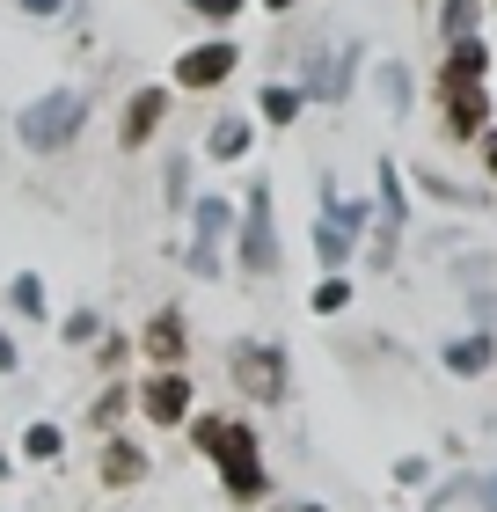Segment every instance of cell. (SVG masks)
<instances>
[{
	"instance_id": "cell-7",
	"label": "cell",
	"mask_w": 497,
	"mask_h": 512,
	"mask_svg": "<svg viewBox=\"0 0 497 512\" xmlns=\"http://www.w3.org/2000/svg\"><path fill=\"white\" fill-rule=\"evenodd\" d=\"M483 81H490V44H483V37L446 44V59H439V74H432L439 103H446V96H468V88H483Z\"/></svg>"
},
{
	"instance_id": "cell-18",
	"label": "cell",
	"mask_w": 497,
	"mask_h": 512,
	"mask_svg": "<svg viewBox=\"0 0 497 512\" xmlns=\"http://www.w3.org/2000/svg\"><path fill=\"white\" fill-rule=\"evenodd\" d=\"M351 300H359V286H351V271H322V286L307 293V308H315V315H344Z\"/></svg>"
},
{
	"instance_id": "cell-22",
	"label": "cell",
	"mask_w": 497,
	"mask_h": 512,
	"mask_svg": "<svg viewBox=\"0 0 497 512\" xmlns=\"http://www.w3.org/2000/svg\"><path fill=\"white\" fill-rule=\"evenodd\" d=\"M125 410H132V388H125V381H110V388L96 395V425L117 432V425H125Z\"/></svg>"
},
{
	"instance_id": "cell-1",
	"label": "cell",
	"mask_w": 497,
	"mask_h": 512,
	"mask_svg": "<svg viewBox=\"0 0 497 512\" xmlns=\"http://www.w3.org/2000/svg\"><path fill=\"white\" fill-rule=\"evenodd\" d=\"M191 447L220 469V491L234 505H256L271 491V469H264V439H256V425H242V417H212V410H191Z\"/></svg>"
},
{
	"instance_id": "cell-14",
	"label": "cell",
	"mask_w": 497,
	"mask_h": 512,
	"mask_svg": "<svg viewBox=\"0 0 497 512\" xmlns=\"http://www.w3.org/2000/svg\"><path fill=\"white\" fill-rule=\"evenodd\" d=\"M249 147H256V125L249 118H234V110H227V118H212V132H205V154L212 161H249Z\"/></svg>"
},
{
	"instance_id": "cell-9",
	"label": "cell",
	"mask_w": 497,
	"mask_h": 512,
	"mask_svg": "<svg viewBox=\"0 0 497 512\" xmlns=\"http://www.w3.org/2000/svg\"><path fill=\"white\" fill-rule=\"evenodd\" d=\"M402 227H410V198H402V169L381 161V227H373V264H395Z\"/></svg>"
},
{
	"instance_id": "cell-34",
	"label": "cell",
	"mask_w": 497,
	"mask_h": 512,
	"mask_svg": "<svg viewBox=\"0 0 497 512\" xmlns=\"http://www.w3.org/2000/svg\"><path fill=\"white\" fill-rule=\"evenodd\" d=\"M0 483H8V454H0Z\"/></svg>"
},
{
	"instance_id": "cell-25",
	"label": "cell",
	"mask_w": 497,
	"mask_h": 512,
	"mask_svg": "<svg viewBox=\"0 0 497 512\" xmlns=\"http://www.w3.org/2000/svg\"><path fill=\"white\" fill-rule=\"evenodd\" d=\"M96 330H103V322H96V308H74V315H66V344H88Z\"/></svg>"
},
{
	"instance_id": "cell-24",
	"label": "cell",
	"mask_w": 497,
	"mask_h": 512,
	"mask_svg": "<svg viewBox=\"0 0 497 512\" xmlns=\"http://www.w3.org/2000/svg\"><path fill=\"white\" fill-rule=\"evenodd\" d=\"M15 308L22 315H44V278L37 271H15Z\"/></svg>"
},
{
	"instance_id": "cell-26",
	"label": "cell",
	"mask_w": 497,
	"mask_h": 512,
	"mask_svg": "<svg viewBox=\"0 0 497 512\" xmlns=\"http://www.w3.org/2000/svg\"><path fill=\"white\" fill-rule=\"evenodd\" d=\"M183 271H198V278H212V271H220V249H205V242H191V249H183Z\"/></svg>"
},
{
	"instance_id": "cell-15",
	"label": "cell",
	"mask_w": 497,
	"mask_h": 512,
	"mask_svg": "<svg viewBox=\"0 0 497 512\" xmlns=\"http://www.w3.org/2000/svg\"><path fill=\"white\" fill-rule=\"evenodd\" d=\"M227 235H234V205H227V198H198V213H191V242L220 249Z\"/></svg>"
},
{
	"instance_id": "cell-32",
	"label": "cell",
	"mask_w": 497,
	"mask_h": 512,
	"mask_svg": "<svg viewBox=\"0 0 497 512\" xmlns=\"http://www.w3.org/2000/svg\"><path fill=\"white\" fill-rule=\"evenodd\" d=\"M15 366H22V352H15V337L0 330V374H15Z\"/></svg>"
},
{
	"instance_id": "cell-27",
	"label": "cell",
	"mask_w": 497,
	"mask_h": 512,
	"mask_svg": "<svg viewBox=\"0 0 497 512\" xmlns=\"http://www.w3.org/2000/svg\"><path fill=\"white\" fill-rule=\"evenodd\" d=\"M468 498H476L483 512H497V469L490 476H468Z\"/></svg>"
},
{
	"instance_id": "cell-28",
	"label": "cell",
	"mask_w": 497,
	"mask_h": 512,
	"mask_svg": "<svg viewBox=\"0 0 497 512\" xmlns=\"http://www.w3.org/2000/svg\"><path fill=\"white\" fill-rule=\"evenodd\" d=\"M424 476H432V461H424V454H402L395 461V483H424Z\"/></svg>"
},
{
	"instance_id": "cell-17",
	"label": "cell",
	"mask_w": 497,
	"mask_h": 512,
	"mask_svg": "<svg viewBox=\"0 0 497 512\" xmlns=\"http://www.w3.org/2000/svg\"><path fill=\"white\" fill-rule=\"evenodd\" d=\"M256 110H264V125H300V110H307V96L293 81H271L264 96H256Z\"/></svg>"
},
{
	"instance_id": "cell-5",
	"label": "cell",
	"mask_w": 497,
	"mask_h": 512,
	"mask_svg": "<svg viewBox=\"0 0 497 512\" xmlns=\"http://www.w3.org/2000/svg\"><path fill=\"white\" fill-rule=\"evenodd\" d=\"M234 66H242V44H234V37H205V44H191V52H176L169 88H183V96H212V88L234 81Z\"/></svg>"
},
{
	"instance_id": "cell-29",
	"label": "cell",
	"mask_w": 497,
	"mask_h": 512,
	"mask_svg": "<svg viewBox=\"0 0 497 512\" xmlns=\"http://www.w3.org/2000/svg\"><path fill=\"white\" fill-rule=\"evenodd\" d=\"M183 191H191V161L176 154V161H169V205H183Z\"/></svg>"
},
{
	"instance_id": "cell-20",
	"label": "cell",
	"mask_w": 497,
	"mask_h": 512,
	"mask_svg": "<svg viewBox=\"0 0 497 512\" xmlns=\"http://www.w3.org/2000/svg\"><path fill=\"white\" fill-rule=\"evenodd\" d=\"M351 249H359V242H351L344 227H337V220L322 213V220H315V256H322L329 271H344V264H351Z\"/></svg>"
},
{
	"instance_id": "cell-11",
	"label": "cell",
	"mask_w": 497,
	"mask_h": 512,
	"mask_svg": "<svg viewBox=\"0 0 497 512\" xmlns=\"http://www.w3.org/2000/svg\"><path fill=\"white\" fill-rule=\"evenodd\" d=\"M439 110H446V139H454V147H476V139L490 132L497 96H490V88H468V96H446Z\"/></svg>"
},
{
	"instance_id": "cell-30",
	"label": "cell",
	"mask_w": 497,
	"mask_h": 512,
	"mask_svg": "<svg viewBox=\"0 0 497 512\" xmlns=\"http://www.w3.org/2000/svg\"><path fill=\"white\" fill-rule=\"evenodd\" d=\"M22 15H37V22H52V15H66V0H15Z\"/></svg>"
},
{
	"instance_id": "cell-2",
	"label": "cell",
	"mask_w": 497,
	"mask_h": 512,
	"mask_svg": "<svg viewBox=\"0 0 497 512\" xmlns=\"http://www.w3.org/2000/svg\"><path fill=\"white\" fill-rule=\"evenodd\" d=\"M81 125H88V96L81 88H44L37 103L15 110V139L30 154H66L81 139Z\"/></svg>"
},
{
	"instance_id": "cell-31",
	"label": "cell",
	"mask_w": 497,
	"mask_h": 512,
	"mask_svg": "<svg viewBox=\"0 0 497 512\" xmlns=\"http://www.w3.org/2000/svg\"><path fill=\"white\" fill-rule=\"evenodd\" d=\"M476 147H483V169H490V183H497V125H490V132L476 139Z\"/></svg>"
},
{
	"instance_id": "cell-4",
	"label": "cell",
	"mask_w": 497,
	"mask_h": 512,
	"mask_svg": "<svg viewBox=\"0 0 497 512\" xmlns=\"http://www.w3.org/2000/svg\"><path fill=\"white\" fill-rule=\"evenodd\" d=\"M132 410L147 417V425H161V432H183V425H191V410H198L191 374H183V366H154V374L132 388Z\"/></svg>"
},
{
	"instance_id": "cell-23",
	"label": "cell",
	"mask_w": 497,
	"mask_h": 512,
	"mask_svg": "<svg viewBox=\"0 0 497 512\" xmlns=\"http://www.w3.org/2000/svg\"><path fill=\"white\" fill-rule=\"evenodd\" d=\"M183 8H191V15H205V22H220V30H227V22H242V8H249V0H183Z\"/></svg>"
},
{
	"instance_id": "cell-12",
	"label": "cell",
	"mask_w": 497,
	"mask_h": 512,
	"mask_svg": "<svg viewBox=\"0 0 497 512\" xmlns=\"http://www.w3.org/2000/svg\"><path fill=\"white\" fill-rule=\"evenodd\" d=\"M147 469H154V454L147 447H132V439H103V483L110 491H125V483H147Z\"/></svg>"
},
{
	"instance_id": "cell-13",
	"label": "cell",
	"mask_w": 497,
	"mask_h": 512,
	"mask_svg": "<svg viewBox=\"0 0 497 512\" xmlns=\"http://www.w3.org/2000/svg\"><path fill=\"white\" fill-rule=\"evenodd\" d=\"M446 374L454 381H476V374H490V359H497V344L483 337V330H468V337H446Z\"/></svg>"
},
{
	"instance_id": "cell-3",
	"label": "cell",
	"mask_w": 497,
	"mask_h": 512,
	"mask_svg": "<svg viewBox=\"0 0 497 512\" xmlns=\"http://www.w3.org/2000/svg\"><path fill=\"white\" fill-rule=\"evenodd\" d=\"M227 381L242 388V403H286V388H293V359H286V344H271V337H242L227 352Z\"/></svg>"
},
{
	"instance_id": "cell-8",
	"label": "cell",
	"mask_w": 497,
	"mask_h": 512,
	"mask_svg": "<svg viewBox=\"0 0 497 512\" xmlns=\"http://www.w3.org/2000/svg\"><path fill=\"white\" fill-rule=\"evenodd\" d=\"M132 344H139V352H147L154 366H183V359H191V322H183V308L169 300V308H154V315H147V330H139Z\"/></svg>"
},
{
	"instance_id": "cell-6",
	"label": "cell",
	"mask_w": 497,
	"mask_h": 512,
	"mask_svg": "<svg viewBox=\"0 0 497 512\" xmlns=\"http://www.w3.org/2000/svg\"><path fill=\"white\" fill-rule=\"evenodd\" d=\"M242 278H278V227H271V183H249V220H242Z\"/></svg>"
},
{
	"instance_id": "cell-33",
	"label": "cell",
	"mask_w": 497,
	"mask_h": 512,
	"mask_svg": "<svg viewBox=\"0 0 497 512\" xmlns=\"http://www.w3.org/2000/svg\"><path fill=\"white\" fill-rule=\"evenodd\" d=\"M264 8H271V15H293V8H300V0H264Z\"/></svg>"
},
{
	"instance_id": "cell-10",
	"label": "cell",
	"mask_w": 497,
	"mask_h": 512,
	"mask_svg": "<svg viewBox=\"0 0 497 512\" xmlns=\"http://www.w3.org/2000/svg\"><path fill=\"white\" fill-rule=\"evenodd\" d=\"M161 118H169V88H132V96H125V118H117V147H125V154H139V147H147V139L161 132Z\"/></svg>"
},
{
	"instance_id": "cell-21",
	"label": "cell",
	"mask_w": 497,
	"mask_h": 512,
	"mask_svg": "<svg viewBox=\"0 0 497 512\" xmlns=\"http://www.w3.org/2000/svg\"><path fill=\"white\" fill-rule=\"evenodd\" d=\"M373 81H381V103H388V118H410V66H402V59H388Z\"/></svg>"
},
{
	"instance_id": "cell-19",
	"label": "cell",
	"mask_w": 497,
	"mask_h": 512,
	"mask_svg": "<svg viewBox=\"0 0 497 512\" xmlns=\"http://www.w3.org/2000/svg\"><path fill=\"white\" fill-rule=\"evenodd\" d=\"M66 454V425H52V417H37L30 432H22V461H59Z\"/></svg>"
},
{
	"instance_id": "cell-16",
	"label": "cell",
	"mask_w": 497,
	"mask_h": 512,
	"mask_svg": "<svg viewBox=\"0 0 497 512\" xmlns=\"http://www.w3.org/2000/svg\"><path fill=\"white\" fill-rule=\"evenodd\" d=\"M439 37H446V44L483 37V0H439Z\"/></svg>"
}]
</instances>
